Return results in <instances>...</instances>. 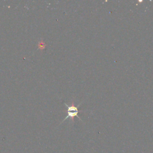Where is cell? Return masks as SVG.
<instances>
[{
	"instance_id": "6da1fadb",
	"label": "cell",
	"mask_w": 153,
	"mask_h": 153,
	"mask_svg": "<svg viewBox=\"0 0 153 153\" xmlns=\"http://www.w3.org/2000/svg\"><path fill=\"white\" fill-rule=\"evenodd\" d=\"M65 105H66V106H67V108H68V110H67L68 115H67L66 117L63 120V121H64L65 120H66L67 118H70L71 119L72 122H74V117H77L80 120H81V118H80V117H79L78 116V112H80V111H79V110L78 109L77 107L75 106L74 100L72 101L71 105H68L67 104L65 103Z\"/></svg>"
}]
</instances>
